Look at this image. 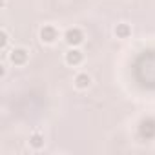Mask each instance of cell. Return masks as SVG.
<instances>
[{"mask_svg": "<svg viewBox=\"0 0 155 155\" xmlns=\"http://www.w3.org/2000/svg\"><path fill=\"white\" fill-rule=\"evenodd\" d=\"M91 86V77L88 73H79L75 77V88L79 90H88Z\"/></svg>", "mask_w": 155, "mask_h": 155, "instance_id": "5b68a950", "label": "cell"}, {"mask_svg": "<svg viewBox=\"0 0 155 155\" xmlns=\"http://www.w3.org/2000/svg\"><path fill=\"white\" fill-rule=\"evenodd\" d=\"M57 38H58V31H57L55 26L46 24V26L40 29V40H42L44 44H53Z\"/></svg>", "mask_w": 155, "mask_h": 155, "instance_id": "7a4b0ae2", "label": "cell"}, {"mask_svg": "<svg viewBox=\"0 0 155 155\" xmlns=\"http://www.w3.org/2000/svg\"><path fill=\"white\" fill-rule=\"evenodd\" d=\"M8 42H9V35H8V31H6V29H2V31H0V48L6 49Z\"/></svg>", "mask_w": 155, "mask_h": 155, "instance_id": "ba28073f", "label": "cell"}, {"mask_svg": "<svg viewBox=\"0 0 155 155\" xmlns=\"http://www.w3.org/2000/svg\"><path fill=\"white\" fill-rule=\"evenodd\" d=\"M29 146H31L33 150H40V148H44V135L38 133V131L31 133V135H29Z\"/></svg>", "mask_w": 155, "mask_h": 155, "instance_id": "8992f818", "label": "cell"}, {"mask_svg": "<svg viewBox=\"0 0 155 155\" xmlns=\"http://www.w3.org/2000/svg\"><path fill=\"white\" fill-rule=\"evenodd\" d=\"M64 40L69 48H77V46H81L84 42V33L79 29V28H71L64 33Z\"/></svg>", "mask_w": 155, "mask_h": 155, "instance_id": "6da1fadb", "label": "cell"}, {"mask_svg": "<svg viewBox=\"0 0 155 155\" xmlns=\"http://www.w3.org/2000/svg\"><path fill=\"white\" fill-rule=\"evenodd\" d=\"M28 58H29V53H28V49H24V48H15V49L9 53V60H11V64H15V66H24V64L28 62Z\"/></svg>", "mask_w": 155, "mask_h": 155, "instance_id": "3957f363", "label": "cell"}, {"mask_svg": "<svg viewBox=\"0 0 155 155\" xmlns=\"http://www.w3.org/2000/svg\"><path fill=\"white\" fill-rule=\"evenodd\" d=\"M115 35H117V38H128V37L131 35V28H130L128 24L120 22V24L115 26Z\"/></svg>", "mask_w": 155, "mask_h": 155, "instance_id": "52a82bcc", "label": "cell"}, {"mask_svg": "<svg viewBox=\"0 0 155 155\" xmlns=\"http://www.w3.org/2000/svg\"><path fill=\"white\" fill-rule=\"evenodd\" d=\"M82 60H84V55H82L81 49L71 48V49L66 51V64H68V66H79Z\"/></svg>", "mask_w": 155, "mask_h": 155, "instance_id": "277c9868", "label": "cell"}]
</instances>
